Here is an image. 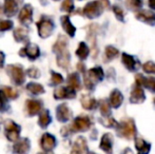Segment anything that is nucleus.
I'll use <instances>...</instances> for the list:
<instances>
[{
    "label": "nucleus",
    "mask_w": 155,
    "mask_h": 154,
    "mask_svg": "<svg viewBox=\"0 0 155 154\" xmlns=\"http://www.w3.org/2000/svg\"><path fill=\"white\" fill-rule=\"evenodd\" d=\"M19 54H20L21 56H28L30 59H36V58L40 55V51H39V48L37 44L29 43V44L27 45V48L21 49Z\"/></svg>",
    "instance_id": "a211bd4d"
},
{
    "label": "nucleus",
    "mask_w": 155,
    "mask_h": 154,
    "mask_svg": "<svg viewBox=\"0 0 155 154\" xmlns=\"http://www.w3.org/2000/svg\"><path fill=\"white\" fill-rule=\"evenodd\" d=\"M113 12H114L115 17L117 18V20L124 21V13L123 8H119L118 5H114L113 6Z\"/></svg>",
    "instance_id": "58836bf2"
},
{
    "label": "nucleus",
    "mask_w": 155,
    "mask_h": 154,
    "mask_svg": "<svg viewBox=\"0 0 155 154\" xmlns=\"http://www.w3.org/2000/svg\"><path fill=\"white\" fill-rule=\"evenodd\" d=\"M3 62H4V54L2 52H0V67L3 66Z\"/></svg>",
    "instance_id": "49530a36"
},
{
    "label": "nucleus",
    "mask_w": 155,
    "mask_h": 154,
    "mask_svg": "<svg viewBox=\"0 0 155 154\" xmlns=\"http://www.w3.org/2000/svg\"><path fill=\"white\" fill-rule=\"evenodd\" d=\"M100 123H101L102 125L104 126V127H108V128L117 127V125H118V123H117V121L115 120L113 117H111V116L102 117V118L100 119Z\"/></svg>",
    "instance_id": "c9c22d12"
},
{
    "label": "nucleus",
    "mask_w": 155,
    "mask_h": 154,
    "mask_svg": "<svg viewBox=\"0 0 155 154\" xmlns=\"http://www.w3.org/2000/svg\"><path fill=\"white\" fill-rule=\"evenodd\" d=\"M68 87H70L75 91L81 89V82H80L79 75L77 73H72L68 76Z\"/></svg>",
    "instance_id": "393cba45"
},
{
    "label": "nucleus",
    "mask_w": 155,
    "mask_h": 154,
    "mask_svg": "<svg viewBox=\"0 0 155 154\" xmlns=\"http://www.w3.org/2000/svg\"><path fill=\"white\" fill-rule=\"evenodd\" d=\"M136 19L149 25H155V13L149 10H140L136 13Z\"/></svg>",
    "instance_id": "9b49d317"
},
{
    "label": "nucleus",
    "mask_w": 155,
    "mask_h": 154,
    "mask_svg": "<svg viewBox=\"0 0 155 154\" xmlns=\"http://www.w3.org/2000/svg\"><path fill=\"white\" fill-rule=\"evenodd\" d=\"M104 73L101 67H95L88 71L84 74V86L88 90H93L96 82H99L104 79Z\"/></svg>",
    "instance_id": "f03ea898"
},
{
    "label": "nucleus",
    "mask_w": 155,
    "mask_h": 154,
    "mask_svg": "<svg viewBox=\"0 0 155 154\" xmlns=\"http://www.w3.org/2000/svg\"><path fill=\"white\" fill-rule=\"evenodd\" d=\"M119 54V51L113 45H108L106 47V50H104V61L109 62L111 60H113L117 55Z\"/></svg>",
    "instance_id": "cd10ccee"
},
{
    "label": "nucleus",
    "mask_w": 155,
    "mask_h": 154,
    "mask_svg": "<svg viewBox=\"0 0 155 154\" xmlns=\"http://www.w3.org/2000/svg\"><path fill=\"white\" fill-rule=\"evenodd\" d=\"M77 67H78V70L81 71L82 73H84V64H81V62H79V64H77Z\"/></svg>",
    "instance_id": "de8ad7c7"
},
{
    "label": "nucleus",
    "mask_w": 155,
    "mask_h": 154,
    "mask_svg": "<svg viewBox=\"0 0 155 154\" xmlns=\"http://www.w3.org/2000/svg\"><path fill=\"white\" fill-rule=\"evenodd\" d=\"M154 103H155V98H154Z\"/></svg>",
    "instance_id": "864d4df0"
},
{
    "label": "nucleus",
    "mask_w": 155,
    "mask_h": 154,
    "mask_svg": "<svg viewBox=\"0 0 155 154\" xmlns=\"http://www.w3.org/2000/svg\"><path fill=\"white\" fill-rule=\"evenodd\" d=\"M91 125H92V123H91L90 117L81 115L74 119L73 123L71 126V130L73 132H84L90 129Z\"/></svg>",
    "instance_id": "0eeeda50"
},
{
    "label": "nucleus",
    "mask_w": 155,
    "mask_h": 154,
    "mask_svg": "<svg viewBox=\"0 0 155 154\" xmlns=\"http://www.w3.org/2000/svg\"><path fill=\"white\" fill-rule=\"evenodd\" d=\"M148 5L150 8L155 10V0H148Z\"/></svg>",
    "instance_id": "c03bdc74"
},
{
    "label": "nucleus",
    "mask_w": 155,
    "mask_h": 154,
    "mask_svg": "<svg viewBox=\"0 0 155 154\" xmlns=\"http://www.w3.org/2000/svg\"><path fill=\"white\" fill-rule=\"evenodd\" d=\"M60 21H61L62 29L65 31V33H67L69 36H71V37H74V36H75V33H76V28L72 25L71 20H70V17L62 16L61 19H60Z\"/></svg>",
    "instance_id": "5701e85b"
},
{
    "label": "nucleus",
    "mask_w": 155,
    "mask_h": 154,
    "mask_svg": "<svg viewBox=\"0 0 155 154\" xmlns=\"http://www.w3.org/2000/svg\"><path fill=\"white\" fill-rule=\"evenodd\" d=\"M31 148V144L28 138H22V139H18L14 145V153L15 154H28Z\"/></svg>",
    "instance_id": "dca6fc26"
},
{
    "label": "nucleus",
    "mask_w": 155,
    "mask_h": 154,
    "mask_svg": "<svg viewBox=\"0 0 155 154\" xmlns=\"http://www.w3.org/2000/svg\"><path fill=\"white\" fill-rule=\"evenodd\" d=\"M135 147L138 151V154H148L150 152V149H151L150 144L145 142L141 137L135 138Z\"/></svg>",
    "instance_id": "bb28decb"
},
{
    "label": "nucleus",
    "mask_w": 155,
    "mask_h": 154,
    "mask_svg": "<svg viewBox=\"0 0 155 154\" xmlns=\"http://www.w3.org/2000/svg\"><path fill=\"white\" fill-rule=\"evenodd\" d=\"M14 37L17 41L22 42L28 37V31L25 29H22V28H18L14 31Z\"/></svg>",
    "instance_id": "72a5a7b5"
},
{
    "label": "nucleus",
    "mask_w": 155,
    "mask_h": 154,
    "mask_svg": "<svg viewBox=\"0 0 155 154\" xmlns=\"http://www.w3.org/2000/svg\"><path fill=\"white\" fill-rule=\"evenodd\" d=\"M109 101H110V106L113 107L114 109H118L121 105H123L124 101V95L121 94V92L117 89H114V90L111 92L110 94V98H109Z\"/></svg>",
    "instance_id": "412c9836"
},
{
    "label": "nucleus",
    "mask_w": 155,
    "mask_h": 154,
    "mask_svg": "<svg viewBox=\"0 0 155 154\" xmlns=\"http://www.w3.org/2000/svg\"><path fill=\"white\" fill-rule=\"evenodd\" d=\"M99 110L102 117H108L111 115V107L110 103L107 100H101L99 105Z\"/></svg>",
    "instance_id": "f704fd0d"
},
{
    "label": "nucleus",
    "mask_w": 155,
    "mask_h": 154,
    "mask_svg": "<svg viewBox=\"0 0 155 154\" xmlns=\"http://www.w3.org/2000/svg\"><path fill=\"white\" fill-rule=\"evenodd\" d=\"M54 53L57 55V64L62 69H68L70 66V53L68 50V39L60 35L53 47Z\"/></svg>",
    "instance_id": "f257e3e1"
},
{
    "label": "nucleus",
    "mask_w": 155,
    "mask_h": 154,
    "mask_svg": "<svg viewBox=\"0 0 155 154\" xmlns=\"http://www.w3.org/2000/svg\"><path fill=\"white\" fill-rule=\"evenodd\" d=\"M54 1H57V0H54Z\"/></svg>",
    "instance_id": "5fc2aeb1"
},
{
    "label": "nucleus",
    "mask_w": 155,
    "mask_h": 154,
    "mask_svg": "<svg viewBox=\"0 0 155 154\" xmlns=\"http://www.w3.org/2000/svg\"><path fill=\"white\" fill-rule=\"evenodd\" d=\"M121 62L126 67L127 70L130 71V72H135V71H137L140 68L139 60L128 53H123V55H121Z\"/></svg>",
    "instance_id": "1a4fd4ad"
},
{
    "label": "nucleus",
    "mask_w": 155,
    "mask_h": 154,
    "mask_svg": "<svg viewBox=\"0 0 155 154\" xmlns=\"http://www.w3.org/2000/svg\"><path fill=\"white\" fill-rule=\"evenodd\" d=\"M124 154H133V152H132V150H131V149H126V150H124Z\"/></svg>",
    "instance_id": "09e8293b"
},
{
    "label": "nucleus",
    "mask_w": 155,
    "mask_h": 154,
    "mask_svg": "<svg viewBox=\"0 0 155 154\" xmlns=\"http://www.w3.org/2000/svg\"><path fill=\"white\" fill-rule=\"evenodd\" d=\"M146 100V94L143 92V88L138 86H135L132 89L130 94L131 103H143Z\"/></svg>",
    "instance_id": "2eb2a0df"
},
{
    "label": "nucleus",
    "mask_w": 155,
    "mask_h": 154,
    "mask_svg": "<svg viewBox=\"0 0 155 154\" xmlns=\"http://www.w3.org/2000/svg\"><path fill=\"white\" fill-rule=\"evenodd\" d=\"M25 105H27V110L30 116L38 114L42 110V106H43L40 100H35V99H29V100H27Z\"/></svg>",
    "instance_id": "4be33fe9"
},
{
    "label": "nucleus",
    "mask_w": 155,
    "mask_h": 154,
    "mask_svg": "<svg viewBox=\"0 0 155 154\" xmlns=\"http://www.w3.org/2000/svg\"><path fill=\"white\" fill-rule=\"evenodd\" d=\"M136 80V86L146 88L148 90L155 93V77H145L141 74H137L135 76Z\"/></svg>",
    "instance_id": "9d476101"
},
{
    "label": "nucleus",
    "mask_w": 155,
    "mask_h": 154,
    "mask_svg": "<svg viewBox=\"0 0 155 154\" xmlns=\"http://www.w3.org/2000/svg\"><path fill=\"white\" fill-rule=\"evenodd\" d=\"M5 101H6V98L3 96V94H2V93L0 92V110L3 109L4 103H5Z\"/></svg>",
    "instance_id": "37998d69"
},
{
    "label": "nucleus",
    "mask_w": 155,
    "mask_h": 154,
    "mask_svg": "<svg viewBox=\"0 0 155 154\" xmlns=\"http://www.w3.org/2000/svg\"><path fill=\"white\" fill-rule=\"evenodd\" d=\"M89 54H90V49H89V47L87 45V43L80 42L79 44H78L77 50H76V55L81 60H84V59H87Z\"/></svg>",
    "instance_id": "c85d7f7f"
},
{
    "label": "nucleus",
    "mask_w": 155,
    "mask_h": 154,
    "mask_svg": "<svg viewBox=\"0 0 155 154\" xmlns=\"http://www.w3.org/2000/svg\"><path fill=\"white\" fill-rule=\"evenodd\" d=\"M74 10V2L73 0H63L61 4V11L67 13H71Z\"/></svg>",
    "instance_id": "4c0bfd02"
},
{
    "label": "nucleus",
    "mask_w": 155,
    "mask_h": 154,
    "mask_svg": "<svg viewBox=\"0 0 155 154\" xmlns=\"http://www.w3.org/2000/svg\"><path fill=\"white\" fill-rule=\"evenodd\" d=\"M8 74L10 75V77L12 78V80L18 86L25 82V71H23L22 67L19 64V66H15V64H11L8 67Z\"/></svg>",
    "instance_id": "39448f33"
},
{
    "label": "nucleus",
    "mask_w": 155,
    "mask_h": 154,
    "mask_svg": "<svg viewBox=\"0 0 155 154\" xmlns=\"http://www.w3.org/2000/svg\"><path fill=\"white\" fill-rule=\"evenodd\" d=\"M37 28H38L39 36L41 38H48L54 30L53 21L48 18H42L37 22Z\"/></svg>",
    "instance_id": "6e6552de"
},
{
    "label": "nucleus",
    "mask_w": 155,
    "mask_h": 154,
    "mask_svg": "<svg viewBox=\"0 0 155 154\" xmlns=\"http://www.w3.org/2000/svg\"><path fill=\"white\" fill-rule=\"evenodd\" d=\"M40 146L45 152H50L52 151L56 146V138L54 135L50 133H45L41 137L40 140Z\"/></svg>",
    "instance_id": "ddd939ff"
},
{
    "label": "nucleus",
    "mask_w": 155,
    "mask_h": 154,
    "mask_svg": "<svg viewBox=\"0 0 155 154\" xmlns=\"http://www.w3.org/2000/svg\"><path fill=\"white\" fill-rule=\"evenodd\" d=\"M18 10V3L16 0H5L4 1V13L8 16H14Z\"/></svg>",
    "instance_id": "a878e982"
},
{
    "label": "nucleus",
    "mask_w": 155,
    "mask_h": 154,
    "mask_svg": "<svg viewBox=\"0 0 155 154\" xmlns=\"http://www.w3.org/2000/svg\"><path fill=\"white\" fill-rule=\"evenodd\" d=\"M116 128L119 136L127 138V139H132L135 136V134H136V127H135V123L133 119L130 118L123 119L117 125Z\"/></svg>",
    "instance_id": "7ed1b4c3"
},
{
    "label": "nucleus",
    "mask_w": 155,
    "mask_h": 154,
    "mask_svg": "<svg viewBox=\"0 0 155 154\" xmlns=\"http://www.w3.org/2000/svg\"><path fill=\"white\" fill-rule=\"evenodd\" d=\"M56 115H57V119L60 123H67L71 119L72 117V111L68 105L65 103H61L57 107L56 110Z\"/></svg>",
    "instance_id": "4468645a"
},
{
    "label": "nucleus",
    "mask_w": 155,
    "mask_h": 154,
    "mask_svg": "<svg viewBox=\"0 0 155 154\" xmlns=\"http://www.w3.org/2000/svg\"><path fill=\"white\" fill-rule=\"evenodd\" d=\"M89 154H96V153H94V152H90V153H89Z\"/></svg>",
    "instance_id": "603ef678"
},
{
    "label": "nucleus",
    "mask_w": 155,
    "mask_h": 154,
    "mask_svg": "<svg viewBox=\"0 0 155 154\" xmlns=\"http://www.w3.org/2000/svg\"><path fill=\"white\" fill-rule=\"evenodd\" d=\"M143 70L147 74H155V62L153 61H147L143 64Z\"/></svg>",
    "instance_id": "e433bc0d"
},
{
    "label": "nucleus",
    "mask_w": 155,
    "mask_h": 154,
    "mask_svg": "<svg viewBox=\"0 0 155 154\" xmlns=\"http://www.w3.org/2000/svg\"><path fill=\"white\" fill-rule=\"evenodd\" d=\"M113 136L111 133H106L101 137L100 140V149L104 151L107 154H112L113 153Z\"/></svg>",
    "instance_id": "6ab92c4d"
},
{
    "label": "nucleus",
    "mask_w": 155,
    "mask_h": 154,
    "mask_svg": "<svg viewBox=\"0 0 155 154\" xmlns=\"http://www.w3.org/2000/svg\"><path fill=\"white\" fill-rule=\"evenodd\" d=\"M87 152H88V146H87L86 138L79 136L74 143L71 154H86Z\"/></svg>",
    "instance_id": "f3484780"
},
{
    "label": "nucleus",
    "mask_w": 155,
    "mask_h": 154,
    "mask_svg": "<svg viewBox=\"0 0 155 154\" xmlns=\"http://www.w3.org/2000/svg\"><path fill=\"white\" fill-rule=\"evenodd\" d=\"M27 74L29 75L30 77H32V78H39V77H40V72H39L38 69L35 68V67L30 68L29 70L27 71Z\"/></svg>",
    "instance_id": "79ce46f5"
},
{
    "label": "nucleus",
    "mask_w": 155,
    "mask_h": 154,
    "mask_svg": "<svg viewBox=\"0 0 155 154\" xmlns=\"http://www.w3.org/2000/svg\"><path fill=\"white\" fill-rule=\"evenodd\" d=\"M104 8L101 4L100 0H94V1H91L89 3H87L84 8V15L86 17L90 19L96 18V17H99L100 15L102 14Z\"/></svg>",
    "instance_id": "20e7f679"
},
{
    "label": "nucleus",
    "mask_w": 155,
    "mask_h": 154,
    "mask_svg": "<svg viewBox=\"0 0 155 154\" xmlns=\"http://www.w3.org/2000/svg\"><path fill=\"white\" fill-rule=\"evenodd\" d=\"M33 8L31 4H25L19 13V21L22 25H30L32 22Z\"/></svg>",
    "instance_id": "aec40b11"
},
{
    "label": "nucleus",
    "mask_w": 155,
    "mask_h": 154,
    "mask_svg": "<svg viewBox=\"0 0 155 154\" xmlns=\"http://www.w3.org/2000/svg\"><path fill=\"white\" fill-rule=\"evenodd\" d=\"M0 92L3 94V96L6 99H15L18 97V92L15 89L11 88V87H2L0 89Z\"/></svg>",
    "instance_id": "7c9ffc66"
},
{
    "label": "nucleus",
    "mask_w": 155,
    "mask_h": 154,
    "mask_svg": "<svg viewBox=\"0 0 155 154\" xmlns=\"http://www.w3.org/2000/svg\"><path fill=\"white\" fill-rule=\"evenodd\" d=\"M126 6L131 11H138L143 6V0H126Z\"/></svg>",
    "instance_id": "473e14b6"
},
{
    "label": "nucleus",
    "mask_w": 155,
    "mask_h": 154,
    "mask_svg": "<svg viewBox=\"0 0 155 154\" xmlns=\"http://www.w3.org/2000/svg\"><path fill=\"white\" fill-rule=\"evenodd\" d=\"M51 75H52V78H51L52 84H59L63 81V78L59 73H56V72H53V71H52Z\"/></svg>",
    "instance_id": "ea45409f"
},
{
    "label": "nucleus",
    "mask_w": 155,
    "mask_h": 154,
    "mask_svg": "<svg viewBox=\"0 0 155 154\" xmlns=\"http://www.w3.org/2000/svg\"><path fill=\"white\" fill-rule=\"evenodd\" d=\"M1 13H2V10H1V6H0V15H1Z\"/></svg>",
    "instance_id": "3c124183"
},
{
    "label": "nucleus",
    "mask_w": 155,
    "mask_h": 154,
    "mask_svg": "<svg viewBox=\"0 0 155 154\" xmlns=\"http://www.w3.org/2000/svg\"><path fill=\"white\" fill-rule=\"evenodd\" d=\"M76 96L75 90L70 87H59L54 91V98L55 99H64V98H74Z\"/></svg>",
    "instance_id": "f8f14e48"
},
{
    "label": "nucleus",
    "mask_w": 155,
    "mask_h": 154,
    "mask_svg": "<svg viewBox=\"0 0 155 154\" xmlns=\"http://www.w3.org/2000/svg\"><path fill=\"white\" fill-rule=\"evenodd\" d=\"M80 103L84 109L86 110H94L97 107V100H96L94 97H92L91 95H82L81 99H80Z\"/></svg>",
    "instance_id": "b1692460"
},
{
    "label": "nucleus",
    "mask_w": 155,
    "mask_h": 154,
    "mask_svg": "<svg viewBox=\"0 0 155 154\" xmlns=\"http://www.w3.org/2000/svg\"><path fill=\"white\" fill-rule=\"evenodd\" d=\"M27 90L29 91V92H31L32 94H35V95H39V94L45 93V88H43L41 84H36V82H30L27 86Z\"/></svg>",
    "instance_id": "2f4dec72"
},
{
    "label": "nucleus",
    "mask_w": 155,
    "mask_h": 154,
    "mask_svg": "<svg viewBox=\"0 0 155 154\" xmlns=\"http://www.w3.org/2000/svg\"><path fill=\"white\" fill-rule=\"evenodd\" d=\"M52 121V118L50 116V112L48 110H43L42 112L40 113L39 115V120H38V123L41 128H47L48 126L51 123Z\"/></svg>",
    "instance_id": "c756f323"
},
{
    "label": "nucleus",
    "mask_w": 155,
    "mask_h": 154,
    "mask_svg": "<svg viewBox=\"0 0 155 154\" xmlns=\"http://www.w3.org/2000/svg\"><path fill=\"white\" fill-rule=\"evenodd\" d=\"M100 2H101V4L104 5V8H108L109 6H110V2H109V0H100Z\"/></svg>",
    "instance_id": "a18cd8bd"
},
{
    "label": "nucleus",
    "mask_w": 155,
    "mask_h": 154,
    "mask_svg": "<svg viewBox=\"0 0 155 154\" xmlns=\"http://www.w3.org/2000/svg\"><path fill=\"white\" fill-rule=\"evenodd\" d=\"M13 21L11 20H0V31H8L12 29Z\"/></svg>",
    "instance_id": "a19ab883"
},
{
    "label": "nucleus",
    "mask_w": 155,
    "mask_h": 154,
    "mask_svg": "<svg viewBox=\"0 0 155 154\" xmlns=\"http://www.w3.org/2000/svg\"><path fill=\"white\" fill-rule=\"evenodd\" d=\"M38 154H53V153H49V152H45V153H38Z\"/></svg>",
    "instance_id": "8fccbe9b"
},
{
    "label": "nucleus",
    "mask_w": 155,
    "mask_h": 154,
    "mask_svg": "<svg viewBox=\"0 0 155 154\" xmlns=\"http://www.w3.org/2000/svg\"><path fill=\"white\" fill-rule=\"evenodd\" d=\"M5 128V136L10 142L16 143L19 139V134H20V127L17 123H15L13 120H8L4 123Z\"/></svg>",
    "instance_id": "423d86ee"
}]
</instances>
